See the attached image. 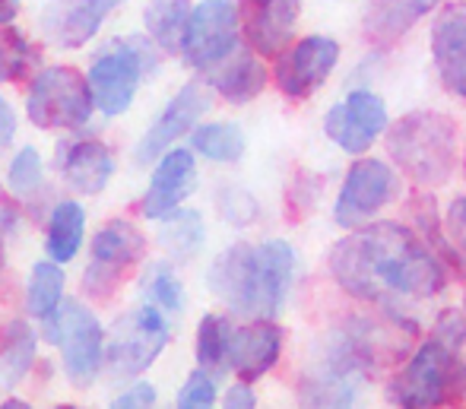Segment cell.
<instances>
[{
  "label": "cell",
  "instance_id": "cell-1",
  "mask_svg": "<svg viewBox=\"0 0 466 409\" xmlns=\"http://www.w3.org/2000/svg\"><path fill=\"white\" fill-rule=\"evenodd\" d=\"M448 273L444 257L403 222H365L330 248L337 286L380 312L406 314V308L438 299Z\"/></svg>",
  "mask_w": 466,
  "mask_h": 409
},
{
  "label": "cell",
  "instance_id": "cell-2",
  "mask_svg": "<svg viewBox=\"0 0 466 409\" xmlns=\"http://www.w3.org/2000/svg\"><path fill=\"white\" fill-rule=\"evenodd\" d=\"M295 276V251L289 241L235 245L209 267V289L245 318H277Z\"/></svg>",
  "mask_w": 466,
  "mask_h": 409
},
{
  "label": "cell",
  "instance_id": "cell-3",
  "mask_svg": "<svg viewBox=\"0 0 466 409\" xmlns=\"http://www.w3.org/2000/svg\"><path fill=\"white\" fill-rule=\"evenodd\" d=\"M387 156L416 188H441L461 162V134L444 111H410L387 128Z\"/></svg>",
  "mask_w": 466,
  "mask_h": 409
},
{
  "label": "cell",
  "instance_id": "cell-4",
  "mask_svg": "<svg viewBox=\"0 0 466 409\" xmlns=\"http://www.w3.org/2000/svg\"><path fill=\"white\" fill-rule=\"evenodd\" d=\"M466 394V362L461 349L448 346L435 333L406 355L403 368L387 384V400L403 409L448 406Z\"/></svg>",
  "mask_w": 466,
  "mask_h": 409
},
{
  "label": "cell",
  "instance_id": "cell-5",
  "mask_svg": "<svg viewBox=\"0 0 466 409\" xmlns=\"http://www.w3.org/2000/svg\"><path fill=\"white\" fill-rule=\"evenodd\" d=\"M93 108V86L74 67L38 70V77L29 86V98H25L29 121L42 130H76L89 121Z\"/></svg>",
  "mask_w": 466,
  "mask_h": 409
},
{
  "label": "cell",
  "instance_id": "cell-6",
  "mask_svg": "<svg viewBox=\"0 0 466 409\" xmlns=\"http://www.w3.org/2000/svg\"><path fill=\"white\" fill-rule=\"evenodd\" d=\"M153 67H156L153 51L140 38L111 42L93 61V70H89L96 108L108 118L124 115L130 108V102H134L137 89H140V80Z\"/></svg>",
  "mask_w": 466,
  "mask_h": 409
},
{
  "label": "cell",
  "instance_id": "cell-7",
  "mask_svg": "<svg viewBox=\"0 0 466 409\" xmlns=\"http://www.w3.org/2000/svg\"><path fill=\"white\" fill-rule=\"evenodd\" d=\"M168 330L166 318H162L159 305H143L137 312L117 318V324L111 327L108 336V372L115 378H137L143 374L156 359L162 355V349L168 346Z\"/></svg>",
  "mask_w": 466,
  "mask_h": 409
},
{
  "label": "cell",
  "instance_id": "cell-8",
  "mask_svg": "<svg viewBox=\"0 0 466 409\" xmlns=\"http://www.w3.org/2000/svg\"><path fill=\"white\" fill-rule=\"evenodd\" d=\"M45 321H48V340L61 349L67 374L74 378V384L86 387L96 378L105 353V336L98 318L83 302L70 299L61 302V308Z\"/></svg>",
  "mask_w": 466,
  "mask_h": 409
},
{
  "label": "cell",
  "instance_id": "cell-9",
  "mask_svg": "<svg viewBox=\"0 0 466 409\" xmlns=\"http://www.w3.org/2000/svg\"><path fill=\"white\" fill-rule=\"evenodd\" d=\"M400 194L397 165L384 159H359L346 175L343 188L337 194L333 220L343 229H359L371 222L387 203H393Z\"/></svg>",
  "mask_w": 466,
  "mask_h": 409
},
{
  "label": "cell",
  "instance_id": "cell-10",
  "mask_svg": "<svg viewBox=\"0 0 466 409\" xmlns=\"http://www.w3.org/2000/svg\"><path fill=\"white\" fill-rule=\"evenodd\" d=\"M339 64V45L327 36H308L301 42L289 45L277 55L273 80L279 92L292 102H301L311 92H318Z\"/></svg>",
  "mask_w": 466,
  "mask_h": 409
},
{
  "label": "cell",
  "instance_id": "cell-11",
  "mask_svg": "<svg viewBox=\"0 0 466 409\" xmlns=\"http://www.w3.org/2000/svg\"><path fill=\"white\" fill-rule=\"evenodd\" d=\"M238 10L228 0H203L194 6L185 38V61L197 70H209L238 48Z\"/></svg>",
  "mask_w": 466,
  "mask_h": 409
},
{
  "label": "cell",
  "instance_id": "cell-12",
  "mask_svg": "<svg viewBox=\"0 0 466 409\" xmlns=\"http://www.w3.org/2000/svg\"><path fill=\"white\" fill-rule=\"evenodd\" d=\"M147 254V239L137 226L111 220L93 241V263L86 270V292L108 299L124 282V273Z\"/></svg>",
  "mask_w": 466,
  "mask_h": 409
},
{
  "label": "cell",
  "instance_id": "cell-13",
  "mask_svg": "<svg viewBox=\"0 0 466 409\" xmlns=\"http://www.w3.org/2000/svg\"><path fill=\"white\" fill-rule=\"evenodd\" d=\"M387 124L390 121H387L384 98L374 96L371 89H352L324 115V134L343 153L362 156L380 134H387Z\"/></svg>",
  "mask_w": 466,
  "mask_h": 409
},
{
  "label": "cell",
  "instance_id": "cell-14",
  "mask_svg": "<svg viewBox=\"0 0 466 409\" xmlns=\"http://www.w3.org/2000/svg\"><path fill=\"white\" fill-rule=\"evenodd\" d=\"M301 16V0H241V29L248 48L260 57H277L289 48Z\"/></svg>",
  "mask_w": 466,
  "mask_h": 409
},
{
  "label": "cell",
  "instance_id": "cell-15",
  "mask_svg": "<svg viewBox=\"0 0 466 409\" xmlns=\"http://www.w3.org/2000/svg\"><path fill=\"white\" fill-rule=\"evenodd\" d=\"M213 105V96L203 83H187L178 96L168 102V108L159 115V121L147 130V137L140 140V149H137V159L140 162H153L156 156L168 153L175 140L187 134L197 121L209 111Z\"/></svg>",
  "mask_w": 466,
  "mask_h": 409
},
{
  "label": "cell",
  "instance_id": "cell-16",
  "mask_svg": "<svg viewBox=\"0 0 466 409\" xmlns=\"http://www.w3.org/2000/svg\"><path fill=\"white\" fill-rule=\"evenodd\" d=\"M431 57L444 89L466 102V4H444L431 23Z\"/></svg>",
  "mask_w": 466,
  "mask_h": 409
},
{
  "label": "cell",
  "instance_id": "cell-17",
  "mask_svg": "<svg viewBox=\"0 0 466 409\" xmlns=\"http://www.w3.org/2000/svg\"><path fill=\"white\" fill-rule=\"evenodd\" d=\"M117 0H51L42 13L45 38L57 48H83L102 29Z\"/></svg>",
  "mask_w": 466,
  "mask_h": 409
},
{
  "label": "cell",
  "instance_id": "cell-18",
  "mask_svg": "<svg viewBox=\"0 0 466 409\" xmlns=\"http://www.w3.org/2000/svg\"><path fill=\"white\" fill-rule=\"evenodd\" d=\"M197 190V162L190 149H168L162 153L159 165L153 171V181L143 197V216L147 220H162L172 210H178Z\"/></svg>",
  "mask_w": 466,
  "mask_h": 409
},
{
  "label": "cell",
  "instance_id": "cell-19",
  "mask_svg": "<svg viewBox=\"0 0 466 409\" xmlns=\"http://www.w3.org/2000/svg\"><path fill=\"white\" fill-rule=\"evenodd\" d=\"M282 353V330L270 318H258L254 324L238 327L232 336V372L241 381H260Z\"/></svg>",
  "mask_w": 466,
  "mask_h": 409
},
{
  "label": "cell",
  "instance_id": "cell-20",
  "mask_svg": "<svg viewBox=\"0 0 466 409\" xmlns=\"http://www.w3.org/2000/svg\"><path fill=\"white\" fill-rule=\"evenodd\" d=\"M209 80L222 98H228L232 105H245L264 92L267 67L260 64V55L254 48H235L216 67H209Z\"/></svg>",
  "mask_w": 466,
  "mask_h": 409
},
{
  "label": "cell",
  "instance_id": "cell-21",
  "mask_svg": "<svg viewBox=\"0 0 466 409\" xmlns=\"http://www.w3.org/2000/svg\"><path fill=\"white\" fill-rule=\"evenodd\" d=\"M61 171H64V181L74 190H80V194H98L111 181V175H115V159H111V153L102 143L80 140L64 149Z\"/></svg>",
  "mask_w": 466,
  "mask_h": 409
},
{
  "label": "cell",
  "instance_id": "cell-22",
  "mask_svg": "<svg viewBox=\"0 0 466 409\" xmlns=\"http://www.w3.org/2000/svg\"><path fill=\"white\" fill-rule=\"evenodd\" d=\"M83 232H86V213L76 200H61L48 220V239H45V251L51 261L67 263L76 257L83 245Z\"/></svg>",
  "mask_w": 466,
  "mask_h": 409
},
{
  "label": "cell",
  "instance_id": "cell-23",
  "mask_svg": "<svg viewBox=\"0 0 466 409\" xmlns=\"http://www.w3.org/2000/svg\"><path fill=\"white\" fill-rule=\"evenodd\" d=\"M35 362V330L25 321H13L0 340V391H13Z\"/></svg>",
  "mask_w": 466,
  "mask_h": 409
},
{
  "label": "cell",
  "instance_id": "cell-24",
  "mask_svg": "<svg viewBox=\"0 0 466 409\" xmlns=\"http://www.w3.org/2000/svg\"><path fill=\"white\" fill-rule=\"evenodd\" d=\"M194 6L187 0H156L147 6L143 19H147L149 36L156 38L162 51H181L187 38V23Z\"/></svg>",
  "mask_w": 466,
  "mask_h": 409
},
{
  "label": "cell",
  "instance_id": "cell-25",
  "mask_svg": "<svg viewBox=\"0 0 466 409\" xmlns=\"http://www.w3.org/2000/svg\"><path fill=\"white\" fill-rule=\"evenodd\" d=\"M232 336L235 327L222 314H203L200 327H197V362L213 378L232 368Z\"/></svg>",
  "mask_w": 466,
  "mask_h": 409
},
{
  "label": "cell",
  "instance_id": "cell-26",
  "mask_svg": "<svg viewBox=\"0 0 466 409\" xmlns=\"http://www.w3.org/2000/svg\"><path fill=\"white\" fill-rule=\"evenodd\" d=\"M207 241V229H203V216L197 210H172L162 216L159 229V245L175 257V261H190Z\"/></svg>",
  "mask_w": 466,
  "mask_h": 409
},
{
  "label": "cell",
  "instance_id": "cell-27",
  "mask_svg": "<svg viewBox=\"0 0 466 409\" xmlns=\"http://www.w3.org/2000/svg\"><path fill=\"white\" fill-rule=\"evenodd\" d=\"M64 302V270L57 261H42L32 267L29 289H25V308L35 318H51Z\"/></svg>",
  "mask_w": 466,
  "mask_h": 409
},
{
  "label": "cell",
  "instance_id": "cell-28",
  "mask_svg": "<svg viewBox=\"0 0 466 409\" xmlns=\"http://www.w3.org/2000/svg\"><path fill=\"white\" fill-rule=\"evenodd\" d=\"M438 4H441V0H378V4H374L369 29H371L374 38L390 42V38H397L400 32L412 23V19L431 13Z\"/></svg>",
  "mask_w": 466,
  "mask_h": 409
},
{
  "label": "cell",
  "instance_id": "cell-29",
  "mask_svg": "<svg viewBox=\"0 0 466 409\" xmlns=\"http://www.w3.org/2000/svg\"><path fill=\"white\" fill-rule=\"evenodd\" d=\"M190 147L209 162H238L245 156V130L238 124H203L190 137Z\"/></svg>",
  "mask_w": 466,
  "mask_h": 409
},
{
  "label": "cell",
  "instance_id": "cell-30",
  "mask_svg": "<svg viewBox=\"0 0 466 409\" xmlns=\"http://www.w3.org/2000/svg\"><path fill=\"white\" fill-rule=\"evenodd\" d=\"M38 55L23 32L0 26V83H19L35 70Z\"/></svg>",
  "mask_w": 466,
  "mask_h": 409
},
{
  "label": "cell",
  "instance_id": "cell-31",
  "mask_svg": "<svg viewBox=\"0 0 466 409\" xmlns=\"http://www.w3.org/2000/svg\"><path fill=\"white\" fill-rule=\"evenodd\" d=\"M143 295L153 305L166 308V312H181L185 308V286L175 276V270L168 263H153L143 276Z\"/></svg>",
  "mask_w": 466,
  "mask_h": 409
},
{
  "label": "cell",
  "instance_id": "cell-32",
  "mask_svg": "<svg viewBox=\"0 0 466 409\" xmlns=\"http://www.w3.org/2000/svg\"><path fill=\"white\" fill-rule=\"evenodd\" d=\"M42 156L35 153L32 147H23L16 156H13L10 169H6V184H10V190L16 197H29L38 190V184H42Z\"/></svg>",
  "mask_w": 466,
  "mask_h": 409
},
{
  "label": "cell",
  "instance_id": "cell-33",
  "mask_svg": "<svg viewBox=\"0 0 466 409\" xmlns=\"http://www.w3.org/2000/svg\"><path fill=\"white\" fill-rule=\"evenodd\" d=\"M216 404V381L207 368L194 372L187 378V384L178 394V406L181 409H209Z\"/></svg>",
  "mask_w": 466,
  "mask_h": 409
},
{
  "label": "cell",
  "instance_id": "cell-34",
  "mask_svg": "<svg viewBox=\"0 0 466 409\" xmlns=\"http://www.w3.org/2000/svg\"><path fill=\"white\" fill-rule=\"evenodd\" d=\"M431 333H435L438 340L448 343V346L463 349L466 346V314L461 312V308H444V312L438 314L435 330H431Z\"/></svg>",
  "mask_w": 466,
  "mask_h": 409
},
{
  "label": "cell",
  "instance_id": "cell-35",
  "mask_svg": "<svg viewBox=\"0 0 466 409\" xmlns=\"http://www.w3.org/2000/svg\"><path fill=\"white\" fill-rule=\"evenodd\" d=\"M222 213H226V220L235 222V226H248V222L258 216V203H254V197L245 194V190H226Z\"/></svg>",
  "mask_w": 466,
  "mask_h": 409
},
{
  "label": "cell",
  "instance_id": "cell-36",
  "mask_svg": "<svg viewBox=\"0 0 466 409\" xmlns=\"http://www.w3.org/2000/svg\"><path fill=\"white\" fill-rule=\"evenodd\" d=\"M444 232L454 241V248L466 254V197L463 194L451 200L448 213H444Z\"/></svg>",
  "mask_w": 466,
  "mask_h": 409
},
{
  "label": "cell",
  "instance_id": "cell-37",
  "mask_svg": "<svg viewBox=\"0 0 466 409\" xmlns=\"http://www.w3.org/2000/svg\"><path fill=\"white\" fill-rule=\"evenodd\" d=\"M153 404H156V387L147 384V381H140V384H134L130 391H124L111 406L115 409H147Z\"/></svg>",
  "mask_w": 466,
  "mask_h": 409
},
{
  "label": "cell",
  "instance_id": "cell-38",
  "mask_svg": "<svg viewBox=\"0 0 466 409\" xmlns=\"http://www.w3.org/2000/svg\"><path fill=\"white\" fill-rule=\"evenodd\" d=\"M222 406H228V409H251V406H258V397H254V391L248 387V381H241V384L228 387Z\"/></svg>",
  "mask_w": 466,
  "mask_h": 409
},
{
  "label": "cell",
  "instance_id": "cell-39",
  "mask_svg": "<svg viewBox=\"0 0 466 409\" xmlns=\"http://www.w3.org/2000/svg\"><path fill=\"white\" fill-rule=\"evenodd\" d=\"M13 130H16V118H13V108L0 98V149L13 140Z\"/></svg>",
  "mask_w": 466,
  "mask_h": 409
},
{
  "label": "cell",
  "instance_id": "cell-40",
  "mask_svg": "<svg viewBox=\"0 0 466 409\" xmlns=\"http://www.w3.org/2000/svg\"><path fill=\"white\" fill-rule=\"evenodd\" d=\"M19 13V0H0V26H10Z\"/></svg>",
  "mask_w": 466,
  "mask_h": 409
},
{
  "label": "cell",
  "instance_id": "cell-41",
  "mask_svg": "<svg viewBox=\"0 0 466 409\" xmlns=\"http://www.w3.org/2000/svg\"><path fill=\"white\" fill-rule=\"evenodd\" d=\"M25 409V406H29V404H23V400H6V404H4V409Z\"/></svg>",
  "mask_w": 466,
  "mask_h": 409
},
{
  "label": "cell",
  "instance_id": "cell-42",
  "mask_svg": "<svg viewBox=\"0 0 466 409\" xmlns=\"http://www.w3.org/2000/svg\"><path fill=\"white\" fill-rule=\"evenodd\" d=\"M463 171H466V149H463Z\"/></svg>",
  "mask_w": 466,
  "mask_h": 409
},
{
  "label": "cell",
  "instance_id": "cell-43",
  "mask_svg": "<svg viewBox=\"0 0 466 409\" xmlns=\"http://www.w3.org/2000/svg\"><path fill=\"white\" fill-rule=\"evenodd\" d=\"M463 305H466V302H463Z\"/></svg>",
  "mask_w": 466,
  "mask_h": 409
}]
</instances>
